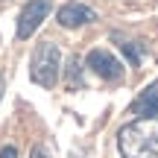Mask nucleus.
<instances>
[{
	"mask_svg": "<svg viewBox=\"0 0 158 158\" xmlns=\"http://www.w3.org/2000/svg\"><path fill=\"white\" fill-rule=\"evenodd\" d=\"M97 12L85 3H76V0H68L64 6L56 9V23L64 29H76V27H85V23H94L97 21Z\"/></svg>",
	"mask_w": 158,
	"mask_h": 158,
	"instance_id": "nucleus-5",
	"label": "nucleus"
},
{
	"mask_svg": "<svg viewBox=\"0 0 158 158\" xmlns=\"http://www.w3.org/2000/svg\"><path fill=\"white\" fill-rule=\"evenodd\" d=\"M29 158H53V147H50V143H35L32 152H29Z\"/></svg>",
	"mask_w": 158,
	"mask_h": 158,
	"instance_id": "nucleus-9",
	"label": "nucleus"
},
{
	"mask_svg": "<svg viewBox=\"0 0 158 158\" xmlns=\"http://www.w3.org/2000/svg\"><path fill=\"white\" fill-rule=\"evenodd\" d=\"M70 158H82V155H70Z\"/></svg>",
	"mask_w": 158,
	"mask_h": 158,
	"instance_id": "nucleus-12",
	"label": "nucleus"
},
{
	"mask_svg": "<svg viewBox=\"0 0 158 158\" xmlns=\"http://www.w3.org/2000/svg\"><path fill=\"white\" fill-rule=\"evenodd\" d=\"M123 158H158V117H138L117 132Z\"/></svg>",
	"mask_w": 158,
	"mask_h": 158,
	"instance_id": "nucleus-1",
	"label": "nucleus"
},
{
	"mask_svg": "<svg viewBox=\"0 0 158 158\" xmlns=\"http://www.w3.org/2000/svg\"><path fill=\"white\" fill-rule=\"evenodd\" d=\"M0 158H18V149L15 147H3L0 149Z\"/></svg>",
	"mask_w": 158,
	"mask_h": 158,
	"instance_id": "nucleus-10",
	"label": "nucleus"
},
{
	"mask_svg": "<svg viewBox=\"0 0 158 158\" xmlns=\"http://www.w3.org/2000/svg\"><path fill=\"white\" fill-rule=\"evenodd\" d=\"M132 114L138 117H158V79L149 82L132 102Z\"/></svg>",
	"mask_w": 158,
	"mask_h": 158,
	"instance_id": "nucleus-6",
	"label": "nucleus"
},
{
	"mask_svg": "<svg viewBox=\"0 0 158 158\" xmlns=\"http://www.w3.org/2000/svg\"><path fill=\"white\" fill-rule=\"evenodd\" d=\"M111 41H117V47L126 53V56H129V62H132V64H141V62H143V44L123 38L120 32H114V35H111Z\"/></svg>",
	"mask_w": 158,
	"mask_h": 158,
	"instance_id": "nucleus-7",
	"label": "nucleus"
},
{
	"mask_svg": "<svg viewBox=\"0 0 158 158\" xmlns=\"http://www.w3.org/2000/svg\"><path fill=\"white\" fill-rule=\"evenodd\" d=\"M53 3L50 0H29L27 6L21 9V15H18V29H15V38L18 41H27L32 38V32L44 23V18L50 15Z\"/></svg>",
	"mask_w": 158,
	"mask_h": 158,
	"instance_id": "nucleus-4",
	"label": "nucleus"
},
{
	"mask_svg": "<svg viewBox=\"0 0 158 158\" xmlns=\"http://www.w3.org/2000/svg\"><path fill=\"white\" fill-rule=\"evenodd\" d=\"M62 73V53L56 41H41L29 59V79L41 88H56Z\"/></svg>",
	"mask_w": 158,
	"mask_h": 158,
	"instance_id": "nucleus-2",
	"label": "nucleus"
},
{
	"mask_svg": "<svg viewBox=\"0 0 158 158\" xmlns=\"http://www.w3.org/2000/svg\"><path fill=\"white\" fill-rule=\"evenodd\" d=\"M3 91H6V79H3V73H0V100H3Z\"/></svg>",
	"mask_w": 158,
	"mask_h": 158,
	"instance_id": "nucleus-11",
	"label": "nucleus"
},
{
	"mask_svg": "<svg viewBox=\"0 0 158 158\" xmlns=\"http://www.w3.org/2000/svg\"><path fill=\"white\" fill-rule=\"evenodd\" d=\"M68 88H73V91H82V88H85V82H82V68H79V59H76V56L68 59Z\"/></svg>",
	"mask_w": 158,
	"mask_h": 158,
	"instance_id": "nucleus-8",
	"label": "nucleus"
},
{
	"mask_svg": "<svg viewBox=\"0 0 158 158\" xmlns=\"http://www.w3.org/2000/svg\"><path fill=\"white\" fill-rule=\"evenodd\" d=\"M85 68L94 76H100L102 82H123V76H126L123 62H120L114 53H108V50H91L88 56H85Z\"/></svg>",
	"mask_w": 158,
	"mask_h": 158,
	"instance_id": "nucleus-3",
	"label": "nucleus"
}]
</instances>
